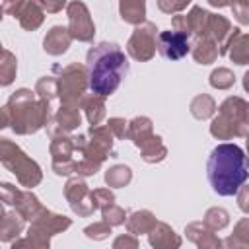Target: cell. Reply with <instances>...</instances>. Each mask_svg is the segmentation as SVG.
<instances>
[{"label": "cell", "mask_w": 249, "mask_h": 249, "mask_svg": "<svg viewBox=\"0 0 249 249\" xmlns=\"http://www.w3.org/2000/svg\"><path fill=\"white\" fill-rule=\"evenodd\" d=\"M230 8H231L237 23L249 25V2H233V4H230Z\"/></svg>", "instance_id": "44"}, {"label": "cell", "mask_w": 249, "mask_h": 249, "mask_svg": "<svg viewBox=\"0 0 249 249\" xmlns=\"http://www.w3.org/2000/svg\"><path fill=\"white\" fill-rule=\"evenodd\" d=\"M107 126H109V130L113 132L115 138H119V140L128 138V123L123 117H111L107 121Z\"/></svg>", "instance_id": "40"}, {"label": "cell", "mask_w": 249, "mask_h": 249, "mask_svg": "<svg viewBox=\"0 0 249 249\" xmlns=\"http://www.w3.org/2000/svg\"><path fill=\"white\" fill-rule=\"evenodd\" d=\"M66 16H68V31H70L72 39H76L80 43L93 41L95 23H93L89 10L84 2H70L66 8Z\"/></svg>", "instance_id": "10"}, {"label": "cell", "mask_w": 249, "mask_h": 249, "mask_svg": "<svg viewBox=\"0 0 249 249\" xmlns=\"http://www.w3.org/2000/svg\"><path fill=\"white\" fill-rule=\"evenodd\" d=\"M80 109L84 111V115L91 126H99L101 121L105 119V113H107L105 111V97H99L95 93H86Z\"/></svg>", "instance_id": "25"}, {"label": "cell", "mask_w": 249, "mask_h": 249, "mask_svg": "<svg viewBox=\"0 0 249 249\" xmlns=\"http://www.w3.org/2000/svg\"><path fill=\"white\" fill-rule=\"evenodd\" d=\"M54 113L56 109L41 101L35 91L27 88H19L8 97L6 105L2 107L0 128L10 126L16 134H21V136L35 134L47 126V123L54 117Z\"/></svg>", "instance_id": "2"}, {"label": "cell", "mask_w": 249, "mask_h": 249, "mask_svg": "<svg viewBox=\"0 0 249 249\" xmlns=\"http://www.w3.org/2000/svg\"><path fill=\"white\" fill-rule=\"evenodd\" d=\"M187 19H189L191 35H195L196 39H198V37H206V35H208L210 12H206L202 6H198V4L191 6V10H189V14H187Z\"/></svg>", "instance_id": "28"}, {"label": "cell", "mask_w": 249, "mask_h": 249, "mask_svg": "<svg viewBox=\"0 0 249 249\" xmlns=\"http://www.w3.org/2000/svg\"><path fill=\"white\" fill-rule=\"evenodd\" d=\"M204 226H208L212 231H220L224 230L228 224H230V212L222 206H212L204 212V218H202Z\"/></svg>", "instance_id": "36"}, {"label": "cell", "mask_w": 249, "mask_h": 249, "mask_svg": "<svg viewBox=\"0 0 249 249\" xmlns=\"http://www.w3.org/2000/svg\"><path fill=\"white\" fill-rule=\"evenodd\" d=\"M191 6L189 0H181V2H171V0H158V8L163 12V14H169V16H177L181 14L183 10H187Z\"/></svg>", "instance_id": "41"}, {"label": "cell", "mask_w": 249, "mask_h": 249, "mask_svg": "<svg viewBox=\"0 0 249 249\" xmlns=\"http://www.w3.org/2000/svg\"><path fill=\"white\" fill-rule=\"evenodd\" d=\"M148 243L152 249H179L183 239L169 224L158 222V226L148 233Z\"/></svg>", "instance_id": "19"}, {"label": "cell", "mask_w": 249, "mask_h": 249, "mask_svg": "<svg viewBox=\"0 0 249 249\" xmlns=\"http://www.w3.org/2000/svg\"><path fill=\"white\" fill-rule=\"evenodd\" d=\"M241 33L239 27H233L228 18L220 14H210V23H208V37L216 41L218 45V54H228L231 43L235 37Z\"/></svg>", "instance_id": "12"}, {"label": "cell", "mask_w": 249, "mask_h": 249, "mask_svg": "<svg viewBox=\"0 0 249 249\" xmlns=\"http://www.w3.org/2000/svg\"><path fill=\"white\" fill-rule=\"evenodd\" d=\"M220 249H247L235 235H228L220 241Z\"/></svg>", "instance_id": "52"}, {"label": "cell", "mask_w": 249, "mask_h": 249, "mask_svg": "<svg viewBox=\"0 0 249 249\" xmlns=\"http://www.w3.org/2000/svg\"><path fill=\"white\" fill-rule=\"evenodd\" d=\"M0 241L4 243H12L19 237V233L25 228V218L18 212V210H6V206L2 204L0 208Z\"/></svg>", "instance_id": "15"}, {"label": "cell", "mask_w": 249, "mask_h": 249, "mask_svg": "<svg viewBox=\"0 0 249 249\" xmlns=\"http://www.w3.org/2000/svg\"><path fill=\"white\" fill-rule=\"evenodd\" d=\"M58 78V101L60 105L78 107L82 105V99L86 97V91L89 88V76L86 64L70 62L60 70Z\"/></svg>", "instance_id": "5"}, {"label": "cell", "mask_w": 249, "mask_h": 249, "mask_svg": "<svg viewBox=\"0 0 249 249\" xmlns=\"http://www.w3.org/2000/svg\"><path fill=\"white\" fill-rule=\"evenodd\" d=\"M243 89L249 93V70L243 74Z\"/></svg>", "instance_id": "53"}, {"label": "cell", "mask_w": 249, "mask_h": 249, "mask_svg": "<svg viewBox=\"0 0 249 249\" xmlns=\"http://www.w3.org/2000/svg\"><path fill=\"white\" fill-rule=\"evenodd\" d=\"M185 235L196 245V249H220V237L204 226V222H191L185 226Z\"/></svg>", "instance_id": "17"}, {"label": "cell", "mask_w": 249, "mask_h": 249, "mask_svg": "<svg viewBox=\"0 0 249 249\" xmlns=\"http://www.w3.org/2000/svg\"><path fill=\"white\" fill-rule=\"evenodd\" d=\"M10 249H51V235L29 224L27 233L12 241Z\"/></svg>", "instance_id": "20"}, {"label": "cell", "mask_w": 249, "mask_h": 249, "mask_svg": "<svg viewBox=\"0 0 249 249\" xmlns=\"http://www.w3.org/2000/svg\"><path fill=\"white\" fill-rule=\"evenodd\" d=\"M193 53V58L195 62L198 64H212L220 54H218V45L214 39H210L208 35L206 37H198L191 49Z\"/></svg>", "instance_id": "26"}, {"label": "cell", "mask_w": 249, "mask_h": 249, "mask_svg": "<svg viewBox=\"0 0 249 249\" xmlns=\"http://www.w3.org/2000/svg\"><path fill=\"white\" fill-rule=\"evenodd\" d=\"M154 136V124L148 117H134L128 123V140L140 150Z\"/></svg>", "instance_id": "22"}, {"label": "cell", "mask_w": 249, "mask_h": 249, "mask_svg": "<svg viewBox=\"0 0 249 249\" xmlns=\"http://www.w3.org/2000/svg\"><path fill=\"white\" fill-rule=\"evenodd\" d=\"M18 74V58L12 51L2 49V58H0V86H10L16 80Z\"/></svg>", "instance_id": "33"}, {"label": "cell", "mask_w": 249, "mask_h": 249, "mask_svg": "<svg viewBox=\"0 0 249 249\" xmlns=\"http://www.w3.org/2000/svg\"><path fill=\"white\" fill-rule=\"evenodd\" d=\"M210 134H212L216 140H231V138L239 136L237 126H235L228 117H224V115H220V113H218V115L212 119V123H210Z\"/></svg>", "instance_id": "32"}, {"label": "cell", "mask_w": 249, "mask_h": 249, "mask_svg": "<svg viewBox=\"0 0 249 249\" xmlns=\"http://www.w3.org/2000/svg\"><path fill=\"white\" fill-rule=\"evenodd\" d=\"M191 51V43H189V35L179 33V31H160L158 35V53L167 58V60H179L183 56H187V53Z\"/></svg>", "instance_id": "13"}, {"label": "cell", "mask_w": 249, "mask_h": 249, "mask_svg": "<svg viewBox=\"0 0 249 249\" xmlns=\"http://www.w3.org/2000/svg\"><path fill=\"white\" fill-rule=\"evenodd\" d=\"M247 167H249V150H247Z\"/></svg>", "instance_id": "54"}, {"label": "cell", "mask_w": 249, "mask_h": 249, "mask_svg": "<svg viewBox=\"0 0 249 249\" xmlns=\"http://www.w3.org/2000/svg\"><path fill=\"white\" fill-rule=\"evenodd\" d=\"M64 198L68 200L72 212L78 214V216L86 218V216H91L97 210V204L93 200V191L78 175L68 177V181L64 185Z\"/></svg>", "instance_id": "8"}, {"label": "cell", "mask_w": 249, "mask_h": 249, "mask_svg": "<svg viewBox=\"0 0 249 249\" xmlns=\"http://www.w3.org/2000/svg\"><path fill=\"white\" fill-rule=\"evenodd\" d=\"M23 0H6V2H2L0 4V10L4 12V14H8V16H14V18H18L19 16V12H21V8H23Z\"/></svg>", "instance_id": "50"}, {"label": "cell", "mask_w": 249, "mask_h": 249, "mask_svg": "<svg viewBox=\"0 0 249 249\" xmlns=\"http://www.w3.org/2000/svg\"><path fill=\"white\" fill-rule=\"evenodd\" d=\"M72 41L74 39H72L68 27H64V25H53L47 31L45 39H43V51L47 54H51V56H60V54H64L68 51V47H70Z\"/></svg>", "instance_id": "16"}, {"label": "cell", "mask_w": 249, "mask_h": 249, "mask_svg": "<svg viewBox=\"0 0 249 249\" xmlns=\"http://www.w3.org/2000/svg\"><path fill=\"white\" fill-rule=\"evenodd\" d=\"M140 158L146 161V163H160L167 158V148L161 140V136L154 134L142 148H140Z\"/></svg>", "instance_id": "30"}, {"label": "cell", "mask_w": 249, "mask_h": 249, "mask_svg": "<svg viewBox=\"0 0 249 249\" xmlns=\"http://www.w3.org/2000/svg\"><path fill=\"white\" fill-rule=\"evenodd\" d=\"M171 27H173V31H179V33H185V35L191 37L187 14H177V16H173V18H171Z\"/></svg>", "instance_id": "48"}, {"label": "cell", "mask_w": 249, "mask_h": 249, "mask_svg": "<svg viewBox=\"0 0 249 249\" xmlns=\"http://www.w3.org/2000/svg\"><path fill=\"white\" fill-rule=\"evenodd\" d=\"M93 200L97 208H105L109 204H115V193L111 189H93Z\"/></svg>", "instance_id": "43"}, {"label": "cell", "mask_w": 249, "mask_h": 249, "mask_svg": "<svg viewBox=\"0 0 249 249\" xmlns=\"http://www.w3.org/2000/svg\"><path fill=\"white\" fill-rule=\"evenodd\" d=\"M35 93L41 101L53 105L54 99H58V78L54 76H43L35 84Z\"/></svg>", "instance_id": "34"}, {"label": "cell", "mask_w": 249, "mask_h": 249, "mask_svg": "<svg viewBox=\"0 0 249 249\" xmlns=\"http://www.w3.org/2000/svg\"><path fill=\"white\" fill-rule=\"evenodd\" d=\"M18 21L25 31H35L45 21V12L39 6V2H25L18 16Z\"/></svg>", "instance_id": "27"}, {"label": "cell", "mask_w": 249, "mask_h": 249, "mask_svg": "<svg viewBox=\"0 0 249 249\" xmlns=\"http://www.w3.org/2000/svg\"><path fill=\"white\" fill-rule=\"evenodd\" d=\"M101 218L109 226H121V224H126L128 216H126L124 208H121L119 204H109V206L101 208Z\"/></svg>", "instance_id": "38"}, {"label": "cell", "mask_w": 249, "mask_h": 249, "mask_svg": "<svg viewBox=\"0 0 249 249\" xmlns=\"http://www.w3.org/2000/svg\"><path fill=\"white\" fill-rule=\"evenodd\" d=\"M140 243H138V237L132 235V233H121L113 239V245L111 249H138Z\"/></svg>", "instance_id": "42"}, {"label": "cell", "mask_w": 249, "mask_h": 249, "mask_svg": "<svg viewBox=\"0 0 249 249\" xmlns=\"http://www.w3.org/2000/svg\"><path fill=\"white\" fill-rule=\"evenodd\" d=\"M189 111H191V115H193L195 119L204 121V119H210V117L218 111V107H216V101H214L212 95H208V93H198V95H195V97L191 99Z\"/></svg>", "instance_id": "29"}, {"label": "cell", "mask_w": 249, "mask_h": 249, "mask_svg": "<svg viewBox=\"0 0 249 249\" xmlns=\"http://www.w3.org/2000/svg\"><path fill=\"white\" fill-rule=\"evenodd\" d=\"M158 27L152 21H146L138 27H134L132 35L126 41V53L138 60V62H148L156 56L158 51Z\"/></svg>", "instance_id": "7"}, {"label": "cell", "mask_w": 249, "mask_h": 249, "mask_svg": "<svg viewBox=\"0 0 249 249\" xmlns=\"http://www.w3.org/2000/svg\"><path fill=\"white\" fill-rule=\"evenodd\" d=\"M206 173L214 193H218L220 196L237 195V191L249 179L247 156L237 144H218L210 152Z\"/></svg>", "instance_id": "3"}, {"label": "cell", "mask_w": 249, "mask_h": 249, "mask_svg": "<svg viewBox=\"0 0 249 249\" xmlns=\"http://www.w3.org/2000/svg\"><path fill=\"white\" fill-rule=\"evenodd\" d=\"M113 132L109 130L107 124H99V126H89L88 130V140L84 144V148L80 150V160H88L95 165L101 167V163L111 158L113 154Z\"/></svg>", "instance_id": "6"}, {"label": "cell", "mask_w": 249, "mask_h": 249, "mask_svg": "<svg viewBox=\"0 0 249 249\" xmlns=\"http://www.w3.org/2000/svg\"><path fill=\"white\" fill-rule=\"evenodd\" d=\"M31 226L43 230L45 233H49V235L53 237V235H56V233L66 231V230L72 226V220H70L68 216H64V214H56V212H53V210H49V208H43L41 214L31 222Z\"/></svg>", "instance_id": "18"}, {"label": "cell", "mask_w": 249, "mask_h": 249, "mask_svg": "<svg viewBox=\"0 0 249 249\" xmlns=\"http://www.w3.org/2000/svg\"><path fill=\"white\" fill-rule=\"evenodd\" d=\"M208 82H210V86H212L214 89H230V88L235 84V74H233L230 68L220 66V68L212 70Z\"/></svg>", "instance_id": "37"}, {"label": "cell", "mask_w": 249, "mask_h": 249, "mask_svg": "<svg viewBox=\"0 0 249 249\" xmlns=\"http://www.w3.org/2000/svg\"><path fill=\"white\" fill-rule=\"evenodd\" d=\"M218 113L228 117L237 126L239 138H247V134H249V101H245L243 97H237V95H230L220 103Z\"/></svg>", "instance_id": "11"}, {"label": "cell", "mask_w": 249, "mask_h": 249, "mask_svg": "<svg viewBox=\"0 0 249 249\" xmlns=\"http://www.w3.org/2000/svg\"><path fill=\"white\" fill-rule=\"evenodd\" d=\"M51 158H53V171L56 175H72L76 171V160L72 158L76 152L74 146V136L70 134H58L51 138V146H49Z\"/></svg>", "instance_id": "9"}, {"label": "cell", "mask_w": 249, "mask_h": 249, "mask_svg": "<svg viewBox=\"0 0 249 249\" xmlns=\"http://www.w3.org/2000/svg\"><path fill=\"white\" fill-rule=\"evenodd\" d=\"M97 171H99V165H95L88 160H78L76 161V171L74 173L78 177H89V175H95Z\"/></svg>", "instance_id": "47"}, {"label": "cell", "mask_w": 249, "mask_h": 249, "mask_svg": "<svg viewBox=\"0 0 249 249\" xmlns=\"http://www.w3.org/2000/svg\"><path fill=\"white\" fill-rule=\"evenodd\" d=\"M0 161L8 171H12L16 175L18 183L21 187H25L27 191H31L33 187H37L43 181L41 165L35 160H31L10 138H0Z\"/></svg>", "instance_id": "4"}, {"label": "cell", "mask_w": 249, "mask_h": 249, "mask_svg": "<svg viewBox=\"0 0 249 249\" xmlns=\"http://www.w3.org/2000/svg\"><path fill=\"white\" fill-rule=\"evenodd\" d=\"M247 150H249V134H247Z\"/></svg>", "instance_id": "55"}, {"label": "cell", "mask_w": 249, "mask_h": 249, "mask_svg": "<svg viewBox=\"0 0 249 249\" xmlns=\"http://www.w3.org/2000/svg\"><path fill=\"white\" fill-rule=\"evenodd\" d=\"M235 198H237V206H239V210H241L243 214H249V185H247V183L237 191Z\"/></svg>", "instance_id": "51"}, {"label": "cell", "mask_w": 249, "mask_h": 249, "mask_svg": "<svg viewBox=\"0 0 249 249\" xmlns=\"http://www.w3.org/2000/svg\"><path fill=\"white\" fill-rule=\"evenodd\" d=\"M228 56L231 58V62H235L239 66L249 64V33H239L235 37V41L231 43V47L228 51Z\"/></svg>", "instance_id": "35"}, {"label": "cell", "mask_w": 249, "mask_h": 249, "mask_svg": "<svg viewBox=\"0 0 249 249\" xmlns=\"http://www.w3.org/2000/svg\"><path fill=\"white\" fill-rule=\"evenodd\" d=\"M132 181V169L124 163H117L105 171V183L109 189H123Z\"/></svg>", "instance_id": "31"}, {"label": "cell", "mask_w": 249, "mask_h": 249, "mask_svg": "<svg viewBox=\"0 0 249 249\" xmlns=\"http://www.w3.org/2000/svg\"><path fill=\"white\" fill-rule=\"evenodd\" d=\"M18 193H19V189H16L12 183H2V185H0V198H2V204H4V206H14L16 198H18Z\"/></svg>", "instance_id": "45"}, {"label": "cell", "mask_w": 249, "mask_h": 249, "mask_svg": "<svg viewBox=\"0 0 249 249\" xmlns=\"http://www.w3.org/2000/svg\"><path fill=\"white\" fill-rule=\"evenodd\" d=\"M124 226H126V231L132 233V235H142V233L148 235L158 226V218L150 210H134L126 218V224Z\"/></svg>", "instance_id": "21"}, {"label": "cell", "mask_w": 249, "mask_h": 249, "mask_svg": "<svg viewBox=\"0 0 249 249\" xmlns=\"http://www.w3.org/2000/svg\"><path fill=\"white\" fill-rule=\"evenodd\" d=\"M89 89L99 97H109L117 91L128 72V60L117 43H97L86 54Z\"/></svg>", "instance_id": "1"}, {"label": "cell", "mask_w": 249, "mask_h": 249, "mask_svg": "<svg viewBox=\"0 0 249 249\" xmlns=\"http://www.w3.org/2000/svg\"><path fill=\"white\" fill-rule=\"evenodd\" d=\"M119 14L124 23L138 27V25L146 23V2L144 0H121Z\"/></svg>", "instance_id": "24"}, {"label": "cell", "mask_w": 249, "mask_h": 249, "mask_svg": "<svg viewBox=\"0 0 249 249\" xmlns=\"http://www.w3.org/2000/svg\"><path fill=\"white\" fill-rule=\"evenodd\" d=\"M231 235H235L247 249H249V218H241L235 226H233V233Z\"/></svg>", "instance_id": "46"}, {"label": "cell", "mask_w": 249, "mask_h": 249, "mask_svg": "<svg viewBox=\"0 0 249 249\" xmlns=\"http://www.w3.org/2000/svg\"><path fill=\"white\" fill-rule=\"evenodd\" d=\"M39 6L43 8V12H47V14H58V12H62L64 8H68V4L64 2V0H41L39 2Z\"/></svg>", "instance_id": "49"}, {"label": "cell", "mask_w": 249, "mask_h": 249, "mask_svg": "<svg viewBox=\"0 0 249 249\" xmlns=\"http://www.w3.org/2000/svg\"><path fill=\"white\" fill-rule=\"evenodd\" d=\"M43 208H45V206L41 204V200H39L31 191H19V193H18V198H16V202H14V210H18L29 224L41 214Z\"/></svg>", "instance_id": "23"}, {"label": "cell", "mask_w": 249, "mask_h": 249, "mask_svg": "<svg viewBox=\"0 0 249 249\" xmlns=\"http://www.w3.org/2000/svg\"><path fill=\"white\" fill-rule=\"evenodd\" d=\"M111 228L113 226H109L103 220L101 222H93V224H89V226L84 228V235L88 239H93V241H103V239H107L111 235Z\"/></svg>", "instance_id": "39"}, {"label": "cell", "mask_w": 249, "mask_h": 249, "mask_svg": "<svg viewBox=\"0 0 249 249\" xmlns=\"http://www.w3.org/2000/svg\"><path fill=\"white\" fill-rule=\"evenodd\" d=\"M82 124V115L78 107H68V105H58L54 117L47 123V134L58 136V134H70Z\"/></svg>", "instance_id": "14"}]
</instances>
